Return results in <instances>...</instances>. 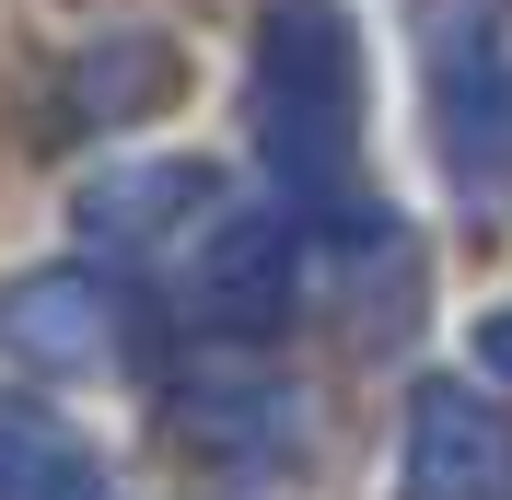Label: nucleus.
<instances>
[{
	"mask_svg": "<svg viewBox=\"0 0 512 500\" xmlns=\"http://www.w3.org/2000/svg\"><path fill=\"white\" fill-rule=\"evenodd\" d=\"M291 280H303V221L222 210L198 233L187 303H198V326H222V338H268V326H291Z\"/></svg>",
	"mask_w": 512,
	"mask_h": 500,
	"instance_id": "obj_3",
	"label": "nucleus"
},
{
	"mask_svg": "<svg viewBox=\"0 0 512 500\" xmlns=\"http://www.w3.org/2000/svg\"><path fill=\"white\" fill-rule=\"evenodd\" d=\"M187 442H210V454H233V442L280 454V442H291V407L280 396H198L187 407Z\"/></svg>",
	"mask_w": 512,
	"mask_h": 500,
	"instance_id": "obj_9",
	"label": "nucleus"
},
{
	"mask_svg": "<svg viewBox=\"0 0 512 500\" xmlns=\"http://www.w3.org/2000/svg\"><path fill=\"white\" fill-rule=\"evenodd\" d=\"M245 117H256V152L280 163V187L303 210H326L350 187V163H361V35H350L338 0H268Z\"/></svg>",
	"mask_w": 512,
	"mask_h": 500,
	"instance_id": "obj_1",
	"label": "nucleus"
},
{
	"mask_svg": "<svg viewBox=\"0 0 512 500\" xmlns=\"http://www.w3.org/2000/svg\"><path fill=\"white\" fill-rule=\"evenodd\" d=\"M408 489L419 500H512V407L489 384L408 396Z\"/></svg>",
	"mask_w": 512,
	"mask_h": 500,
	"instance_id": "obj_4",
	"label": "nucleus"
},
{
	"mask_svg": "<svg viewBox=\"0 0 512 500\" xmlns=\"http://www.w3.org/2000/svg\"><path fill=\"white\" fill-rule=\"evenodd\" d=\"M59 500H117V489H59Z\"/></svg>",
	"mask_w": 512,
	"mask_h": 500,
	"instance_id": "obj_11",
	"label": "nucleus"
},
{
	"mask_svg": "<svg viewBox=\"0 0 512 500\" xmlns=\"http://www.w3.org/2000/svg\"><path fill=\"white\" fill-rule=\"evenodd\" d=\"M82 489V431L47 419L35 396H0V500H59Z\"/></svg>",
	"mask_w": 512,
	"mask_h": 500,
	"instance_id": "obj_8",
	"label": "nucleus"
},
{
	"mask_svg": "<svg viewBox=\"0 0 512 500\" xmlns=\"http://www.w3.org/2000/svg\"><path fill=\"white\" fill-rule=\"evenodd\" d=\"M478 373L512 384V314H489V326H478Z\"/></svg>",
	"mask_w": 512,
	"mask_h": 500,
	"instance_id": "obj_10",
	"label": "nucleus"
},
{
	"mask_svg": "<svg viewBox=\"0 0 512 500\" xmlns=\"http://www.w3.org/2000/svg\"><path fill=\"white\" fill-rule=\"evenodd\" d=\"M0 349L35 361V373H94L117 349V291L94 268H24L0 291Z\"/></svg>",
	"mask_w": 512,
	"mask_h": 500,
	"instance_id": "obj_5",
	"label": "nucleus"
},
{
	"mask_svg": "<svg viewBox=\"0 0 512 500\" xmlns=\"http://www.w3.org/2000/svg\"><path fill=\"white\" fill-rule=\"evenodd\" d=\"M198 210H210V175L198 163H117V175L82 187V221H94L105 245H152V233H175Z\"/></svg>",
	"mask_w": 512,
	"mask_h": 500,
	"instance_id": "obj_7",
	"label": "nucleus"
},
{
	"mask_svg": "<svg viewBox=\"0 0 512 500\" xmlns=\"http://www.w3.org/2000/svg\"><path fill=\"white\" fill-rule=\"evenodd\" d=\"M408 35H419V82H431L454 175L501 187L512 175V0H419Z\"/></svg>",
	"mask_w": 512,
	"mask_h": 500,
	"instance_id": "obj_2",
	"label": "nucleus"
},
{
	"mask_svg": "<svg viewBox=\"0 0 512 500\" xmlns=\"http://www.w3.org/2000/svg\"><path fill=\"white\" fill-rule=\"evenodd\" d=\"M175 94V47L163 35H94L82 59L59 70V128H128V117H152V105Z\"/></svg>",
	"mask_w": 512,
	"mask_h": 500,
	"instance_id": "obj_6",
	"label": "nucleus"
}]
</instances>
